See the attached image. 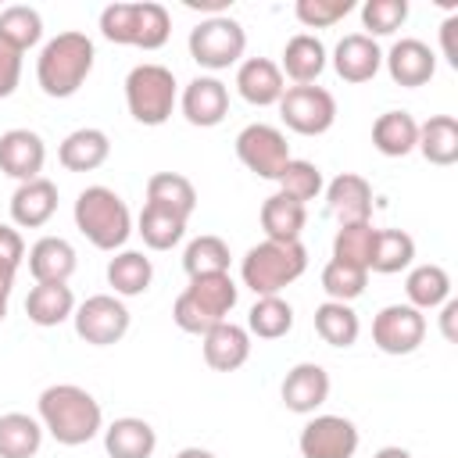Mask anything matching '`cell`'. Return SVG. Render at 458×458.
<instances>
[{"label":"cell","instance_id":"6da1fadb","mask_svg":"<svg viewBox=\"0 0 458 458\" xmlns=\"http://www.w3.org/2000/svg\"><path fill=\"white\" fill-rule=\"evenodd\" d=\"M39 408V422L43 429L64 444V447H79V444H89L100 426H104V411L97 404V397L75 383H54L39 394L36 401Z\"/></svg>","mask_w":458,"mask_h":458},{"label":"cell","instance_id":"7a4b0ae2","mask_svg":"<svg viewBox=\"0 0 458 458\" xmlns=\"http://www.w3.org/2000/svg\"><path fill=\"white\" fill-rule=\"evenodd\" d=\"M93 39L86 32H57L54 39L43 43L36 57V82L47 97L64 100L82 89V82L93 72Z\"/></svg>","mask_w":458,"mask_h":458},{"label":"cell","instance_id":"3957f363","mask_svg":"<svg viewBox=\"0 0 458 458\" xmlns=\"http://www.w3.org/2000/svg\"><path fill=\"white\" fill-rule=\"evenodd\" d=\"M240 286L233 283L229 272H215V276H193L190 286L175 297L172 304V318L182 333H197L204 336L211 326L225 322V315L236 308Z\"/></svg>","mask_w":458,"mask_h":458},{"label":"cell","instance_id":"277c9868","mask_svg":"<svg viewBox=\"0 0 458 458\" xmlns=\"http://www.w3.org/2000/svg\"><path fill=\"white\" fill-rule=\"evenodd\" d=\"M308 268V250L304 243H276V240H261L254 243L243 261H240V279L247 290H254V297H276L279 290H286L293 279H301Z\"/></svg>","mask_w":458,"mask_h":458},{"label":"cell","instance_id":"5b68a950","mask_svg":"<svg viewBox=\"0 0 458 458\" xmlns=\"http://www.w3.org/2000/svg\"><path fill=\"white\" fill-rule=\"evenodd\" d=\"M75 229L97 250H118L132 233V215L111 186H86L75 197Z\"/></svg>","mask_w":458,"mask_h":458},{"label":"cell","instance_id":"8992f818","mask_svg":"<svg viewBox=\"0 0 458 458\" xmlns=\"http://www.w3.org/2000/svg\"><path fill=\"white\" fill-rule=\"evenodd\" d=\"M100 32L104 39L118 47H140V50H157L172 36V18L161 4L140 0V4H107L100 11Z\"/></svg>","mask_w":458,"mask_h":458},{"label":"cell","instance_id":"52a82bcc","mask_svg":"<svg viewBox=\"0 0 458 458\" xmlns=\"http://www.w3.org/2000/svg\"><path fill=\"white\" fill-rule=\"evenodd\" d=\"M125 104L140 125H165L175 107V75L165 64H136L125 75Z\"/></svg>","mask_w":458,"mask_h":458},{"label":"cell","instance_id":"ba28073f","mask_svg":"<svg viewBox=\"0 0 458 458\" xmlns=\"http://www.w3.org/2000/svg\"><path fill=\"white\" fill-rule=\"evenodd\" d=\"M243 50H247V32L229 14L204 18L200 25L190 29V57L208 72H222L229 64H236L243 57Z\"/></svg>","mask_w":458,"mask_h":458},{"label":"cell","instance_id":"9c48e42d","mask_svg":"<svg viewBox=\"0 0 458 458\" xmlns=\"http://www.w3.org/2000/svg\"><path fill=\"white\" fill-rule=\"evenodd\" d=\"M279 114H283L286 129H293L301 136H322L336 122V100L329 89H322L315 82L286 86V93L279 97Z\"/></svg>","mask_w":458,"mask_h":458},{"label":"cell","instance_id":"30bf717a","mask_svg":"<svg viewBox=\"0 0 458 458\" xmlns=\"http://www.w3.org/2000/svg\"><path fill=\"white\" fill-rule=\"evenodd\" d=\"M129 318H132L129 308H125L114 293H93V297H86V301L75 308V315H72L79 340H86V344H93V347H111V344H118V340L129 333Z\"/></svg>","mask_w":458,"mask_h":458},{"label":"cell","instance_id":"8fae6325","mask_svg":"<svg viewBox=\"0 0 458 458\" xmlns=\"http://www.w3.org/2000/svg\"><path fill=\"white\" fill-rule=\"evenodd\" d=\"M236 157L258 179H279V172L290 161V143H286L283 129H276L268 122H254V125L240 129V136H236Z\"/></svg>","mask_w":458,"mask_h":458},{"label":"cell","instance_id":"7c38bea8","mask_svg":"<svg viewBox=\"0 0 458 458\" xmlns=\"http://www.w3.org/2000/svg\"><path fill=\"white\" fill-rule=\"evenodd\" d=\"M426 340V315L411 304H386L372 318V344L383 354H411Z\"/></svg>","mask_w":458,"mask_h":458},{"label":"cell","instance_id":"4fadbf2b","mask_svg":"<svg viewBox=\"0 0 458 458\" xmlns=\"http://www.w3.org/2000/svg\"><path fill=\"white\" fill-rule=\"evenodd\" d=\"M358 426L344 415H315L301 437H297V447H301V458H351L358 451Z\"/></svg>","mask_w":458,"mask_h":458},{"label":"cell","instance_id":"5bb4252c","mask_svg":"<svg viewBox=\"0 0 458 458\" xmlns=\"http://www.w3.org/2000/svg\"><path fill=\"white\" fill-rule=\"evenodd\" d=\"M179 107H182V118L190 125L211 129L229 114V86L215 75H197L193 82H186Z\"/></svg>","mask_w":458,"mask_h":458},{"label":"cell","instance_id":"9a60e30c","mask_svg":"<svg viewBox=\"0 0 458 458\" xmlns=\"http://www.w3.org/2000/svg\"><path fill=\"white\" fill-rule=\"evenodd\" d=\"M43 161H47V147H43L39 132H32V129H7L0 136V172L4 175L18 179V182L39 179Z\"/></svg>","mask_w":458,"mask_h":458},{"label":"cell","instance_id":"2e32d148","mask_svg":"<svg viewBox=\"0 0 458 458\" xmlns=\"http://www.w3.org/2000/svg\"><path fill=\"white\" fill-rule=\"evenodd\" d=\"M279 394H283V404L290 411L315 415V408H322L326 397H329V372L318 361H301V365H293L286 372Z\"/></svg>","mask_w":458,"mask_h":458},{"label":"cell","instance_id":"e0dca14e","mask_svg":"<svg viewBox=\"0 0 458 458\" xmlns=\"http://www.w3.org/2000/svg\"><path fill=\"white\" fill-rule=\"evenodd\" d=\"M383 64L390 72V79L404 89H415V86H426L437 72V54L422 43V39H397L386 54H383Z\"/></svg>","mask_w":458,"mask_h":458},{"label":"cell","instance_id":"ac0fdd59","mask_svg":"<svg viewBox=\"0 0 458 458\" xmlns=\"http://www.w3.org/2000/svg\"><path fill=\"white\" fill-rule=\"evenodd\" d=\"M333 68L344 82H369L376 79V72L383 68V50L372 36L365 32H351L336 43L333 50Z\"/></svg>","mask_w":458,"mask_h":458},{"label":"cell","instance_id":"d6986e66","mask_svg":"<svg viewBox=\"0 0 458 458\" xmlns=\"http://www.w3.org/2000/svg\"><path fill=\"white\" fill-rule=\"evenodd\" d=\"M326 208L329 215L347 225V222H372V186L369 179L344 172L326 186Z\"/></svg>","mask_w":458,"mask_h":458},{"label":"cell","instance_id":"ffe728a7","mask_svg":"<svg viewBox=\"0 0 458 458\" xmlns=\"http://www.w3.org/2000/svg\"><path fill=\"white\" fill-rule=\"evenodd\" d=\"M236 93L254 104V107H268V104H279V97L286 93V79L279 72L276 61L268 57H247L240 68H236Z\"/></svg>","mask_w":458,"mask_h":458},{"label":"cell","instance_id":"44dd1931","mask_svg":"<svg viewBox=\"0 0 458 458\" xmlns=\"http://www.w3.org/2000/svg\"><path fill=\"white\" fill-rule=\"evenodd\" d=\"M57 211V186L50 179H29L18 182V190L11 193V222L21 229H39L54 218Z\"/></svg>","mask_w":458,"mask_h":458},{"label":"cell","instance_id":"7402d4cb","mask_svg":"<svg viewBox=\"0 0 458 458\" xmlns=\"http://www.w3.org/2000/svg\"><path fill=\"white\" fill-rule=\"evenodd\" d=\"M250 358V333L236 322H218L204 333V361L215 372H233Z\"/></svg>","mask_w":458,"mask_h":458},{"label":"cell","instance_id":"603a6c76","mask_svg":"<svg viewBox=\"0 0 458 458\" xmlns=\"http://www.w3.org/2000/svg\"><path fill=\"white\" fill-rule=\"evenodd\" d=\"M29 272L36 283H68L75 272V247L64 236H39L29 247Z\"/></svg>","mask_w":458,"mask_h":458},{"label":"cell","instance_id":"cb8c5ba5","mask_svg":"<svg viewBox=\"0 0 458 458\" xmlns=\"http://www.w3.org/2000/svg\"><path fill=\"white\" fill-rule=\"evenodd\" d=\"M157 447V433L147 419L122 415L104 429V451L111 458H150Z\"/></svg>","mask_w":458,"mask_h":458},{"label":"cell","instance_id":"d4e9b609","mask_svg":"<svg viewBox=\"0 0 458 458\" xmlns=\"http://www.w3.org/2000/svg\"><path fill=\"white\" fill-rule=\"evenodd\" d=\"M107 154H111V140H107L104 129H93V125L68 132L57 147V161L68 172H93L107 161Z\"/></svg>","mask_w":458,"mask_h":458},{"label":"cell","instance_id":"484cf974","mask_svg":"<svg viewBox=\"0 0 458 458\" xmlns=\"http://www.w3.org/2000/svg\"><path fill=\"white\" fill-rule=\"evenodd\" d=\"M283 75H290L297 86H311L322 72H326V47L318 36L311 32H297L286 39L283 47V64H279Z\"/></svg>","mask_w":458,"mask_h":458},{"label":"cell","instance_id":"4316f807","mask_svg":"<svg viewBox=\"0 0 458 458\" xmlns=\"http://www.w3.org/2000/svg\"><path fill=\"white\" fill-rule=\"evenodd\" d=\"M25 315L29 322L50 329V326H61L64 318L75 315V293L68 283H36L25 297Z\"/></svg>","mask_w":458,"mask_h":458},{"label":"cell","instance_id":"83f0119b","mask_svg":"<svg viewBox=\"0 0 458 458\" xmlns=\"http://www.w3.org/2000/svg\"><path fill=\"white\" fill-rule=\"evenodd\" d=\"M304 222H308V208L283 197V193H272L265 197L261 204V229H265V240H276V243H297L301 233H304Z\"/></svg>","mask_w":458,"mask_h":458},{"label":"cell","instance_id":"f1b7e54d","mask_svg":"<svg viewBox=\"0 0 458 458\" xmlns=\"http://www.w3.org/2000/svg\"><path fill=\"white\" fill-rule=\"evenodd\" d=\"M419 143V122L408 111H383L372 122V147L383 157H404Z\"/></svg>","mask_w":458,"mask_h":458},{"label":"cell","instance_id":"f546056e","mask_svg":"<svg viewBox=\"0 0 458 458\" xmlns=\"http://www.w3.org/2000/svg\"><path fill=\"white\" fill-rule=\"evenodd\" d=\"M415 150H422V157L429 165H454L458 161V122L454 114H433L429 122L419 125V143Z\"/></svg>","mask_w":458,"mask_h":458},{"label":"cell","instance_id":"4dcf8cb0","mask_svg":"<svg viewBox=\"0 0 458 458\" xmlns=\"http://www.w3.org/2000/svg\"><path fill=\"white\" fill-rule=\"evenodd\" d=\"M154 279V265L143 250H118L111 261H107V283L118 297H140L147 293Z\"/></svg>","mask_w":458,"mask_h":458},{"label":"cell","instance_id":"1f68e13d","mask_svg":"<svg viewBox=\"0 0 458 458\" xmlns=\"http://www.w3.org/2000/svg\"><path fill=\"white\" fill-rule=\"evenodd\" d=\"M43 444V422L25 411L0 415V458H32Z\"/></svg>","mask_w":458,"mask_h":458},{"label":"cell","instance_id":"d6a6232c","mask_svg":"<svg viewBox=\"0 0 458 458\" xmlns=\"http://www.w3.org/2000/svg\"><path fill=\"white\" fill-rule=\"evenodd\" d=\"M147 204L168 208V211H175V215H182L190 222V215L197 208V190L179 172H157V175L147 179Z\"/></svg>","mask_w":458,"mask_h":458},{"label":"cell","instance_id":"836d02e7","mask_svg":"<svg viewBox=\"0 0 458 458\" xmlns=\"http://www.w3.org/2000/svg\"><path fill=\"white\" fill-rule=\"evenodd\" d=\"M136 233L143 236V243L150 250H172L182 236H186V218L168 211V208H157V204H143L140 211V222H136Z\"/></svg>","mask_w":458,"mask_h":458},{"label":"cell","instance_id":"e575fe53","mask_svg":"<svg viewBox=\"0 0 458 458\" xmlns=\"http://www.w3.org/2000/svg\"><path fill=\"white\" fill-rule=\"evenodd\" d=\"M404 293H408V304L419 311L440 308L451 297V276L440 265H415L404 279Z\"/></svg>","mask_w":458,"mask_h":458},{"label":"cell","instance_id":"d590c367","mask_svg":"<svg viewBox=\"0 0 458 458\" xmlns=\"http://www.w3.org/2000/svg\"><path fill=\"white\" fill-rule=\"evenodd\" d=\"M411 258H415V240H411L404 229H376V243H372L369 272L394 276V272L408 268Z\"/></svg>","mask_w":458,"mask_h":458},{"label":"cell","instance_id":"8d00e7d4","mask_svg":"<svg viewBox=\"0 0 458 458\" xmlns=\"http://www.w3.org/2000/svg\"><path fill=\"white\" fill-rule=\"evenodd\" d=\"M315 333L329 344V347H351L361 333V322L354 315L351 304H340V301H326L315 308Z\"/></svg>","mask_w":458,"mask_h":458},{"label":"cell","instance_id":"74e56055","mask_svg":"<svg viewBox=\"0 0 458 458\" xmlns=\"http://www.w3.org/2000/svg\"><path fill=\"white\" fill-rule=\"evenodd\" d=\"M293 329V308L276 293V297H258L254 308L247 311V333L258 340H279Z\"/></svg>","mask_w":458,"mask_h":458},{"label":"cell","instance_id":"f35d334b","mask_svg":"<svg viewBox=\"0 0 458 458\" xmlns=\"http://www.w3.org/2000/svg\"><path fill=\"white\" fill-rule=\"evenodd\" d=\"M372 243H376V225L372 222H347L333 236V258L336 261H347V265H358V268L369 272Z\"/></svg>","mask_w":458,"mask_h":458},{"label":"cell","instance_id":"ab89813d","mask_svg":"<svg viewBox=\"0 0 458 458\" xmlns=\"http://www.w3.org/2000/svg\"><path fill=\"white\" fill-rule=\"evenodd\" d=\"M182 268L186 276H215V272H229V243L222 236H197L190 240L186 254H182Z\"/></svg>","mask_w":458,"mask_h":458},{"label":"cell","instance_id":"60d3db41","mask_svg":"<svg viewBox=\"0 0 458 458\" xmlns=\"http://www.w3.org/2000/svg\"><path fill=\"white\" fill-rule=\"evenodd\" d=\"M0 36L25 54L29 47H36L43 39V18H39V11L29 7V4H14V7L0 11Z\"/></svg>","mask_w":458,"mask_h":458},{"label":"cell","instance_id":"b9f144b4","mask_svg":"<svg viewBox=\"0 0 458 458\" xmlns=\"http://www.w3.org/2000/svg\"><path fill=\"white\" fill-rule=\"evenodd\" d=\"M276 182H279V193L290 197V200H297V204H308V200H315L322 193V172H318V165L301 161V157H290Z\"/></svg>","mask_w":458,"mask_h":458},{"label":"cell","instance_id":"7bdbcfd3","mask_svg":"<svg viewBox=\"0 0 458 458\" xmlns=\"http://www.w3.org/2000/svg\"><path fill=\"white\" fill-rule=\"evenodd\" d=\"M365 283H369V272L358 268V265H347V261H329L322 268V290L329 293V301H340V304H351L354 297L365 293Z\"/></svg>","mask_w":458,"mask_h":458},{"label":"cell","instance_id":"ee69618b","mask_svg":"<svg viewBox=\"0 0 458 458\" xmlns=\"http://www.w3.org/2000/svg\"><path fill=\"white\" fill-rule=\"evenodd\" d=\"M408 21V0H365L361 4V25L365 36H394Z\"/></svg>","mask_w":458,"mask_h":458},{"label":"cell","instance_id":"f6af8a7d","mask_svg":"<svg viewBox=\"0 0 458 458\" xmlns=\"http://www.w3.org/2000/svg\"><path fill=\"white\" fill-rule=\"evenodd\" d=\"M354 11V0H297L293 14L304 29H329Z\"/></svg>","mask_w":458,"mask_h":458},{"label":"cell","instance_id":"bcb514c9","mask_svg":"<svg viewBox=\"0 0 458 458\" xmlns=\"http://www.w3.org/2000/svg\"><path fill=\"white\" fill-rule=\"evenodd\" d=\"M21 261H25L21 233L11 229V225H0V297H11V286H14V276H18Z\"/></svg>","mask_w":458,"mask_h":458},{"label":"cell","instance_id":"7dc6e473","mask_svg":"<svg viewBox=\"0 0 458 458\" xmlns=\"http://www.w3.org/2000/svg\"><path fill=\"white\" fill-rule=\"evenodd\" d=\"M18 79H21V50L0 36V100L18 89Z\"/></svg>","mask_w":458,"mask_h":458},{"label":"cell","instance_id":"c3c4849f","mask_svg":"<svg viewBox=\"0 0 458 458\" xmlns=\"http://www.w3.org/2000/svg\"><path fill=\"white\" fill-rule=\"evenodd\" d=\"M454 29H458V14H447L440 21V43H444V57L451 68H458V43H454Z\"/></svg>","mask_w":458,"mask_h":458},{"label":"cell","instance_id":"681fc988","mask_svg":"<svg viewBox=\"0 0 458 458\" xmlns=\"http://www.w3.org/2000/svg\"><path fill=\"white\" fill-rule=\"evenodd\" d=\"M440 333H444L447 344L458 340V301H454V297H447V301L440 304Z\"/></svg>","mask_w":458,"mask_h":458},{"label":"cell","instance_id":"f907efd6","mask_svg":"<svg viewBox=\"0 0 458 458\" xmlns=\"http://www.w3.org/2000/svg\"><path fill=\"white\" fill-rule=\"evenodd\" d=\"M186 7L190 11H211V18H215V14H222L229 7V0H186Z\"/></svg>","mask_w":458,"mask_h":458},{"label":"cell","instance_id":"816d5d0a","mask_svg":"<svg viewBox=\"0 0 458 458\" xmlns=\"http://www.w3.org/2000/svg\"><path fill=\"white\" fill-rule=\"evenodd\" d=\"M372 458H411V451H404V447H394V444H390V447H379Z\"/></svg>","mask_w":458,"mask_h":458},{"label":"cell","instance_id":"f5cc1de1","mask_svg":"<svg viewBox=\"0 0 458 458\" xmlns=\"http://www.w3.org/2000/svg\"><path fill=\"white\" fill-rule=\"evenodd\" d=\"M175 458H215V454H211L208 447H182Z\"/></svg>","mask_w":458,"mask_h":458},{"label":"cell","instance_id":"db71d44e","mask_svg":"<svg viewBox=\"0 0 458 458\" xmlns=\"http://www.w3.org/2000/svg\"><path fill=\"white\" fill-rule=\"evenodd\" d=\"M7 318V297H0V322Z\"/></svg>","mask_w":458,"mask_h":458}]
</instances>
